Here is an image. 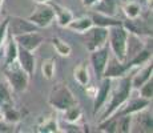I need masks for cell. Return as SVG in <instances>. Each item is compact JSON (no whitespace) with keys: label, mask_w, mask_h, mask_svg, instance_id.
Here are the masks:
<instances>
[{"label":"cell","mask_w":153,"mask_h":133,"mask_svg":"<svg viewBox=\"0 0 153 133\" xmlns=\"http://www.w3.org/2000/svg\"><path fill=\"white\" fill-rule=\"evenodd\" d=\"M7 25H8V17L5 20H3V23L0 24V45H1L3 40H4L5 33H7Z\"/></svg>","instance_id":"35"},{"label":"cell","mask_w":153,"mask_h":133,"mask_svg":"<svg viewBox=\"0 0 153 133\" xmlns=\"http://www.w3.org/2000/svg\"><path fill=\"white\" fill-rule=\"evenodd\" d=\"M13 39L19 47H23V48L28 49V51H31V52L39 48V47L42 45V43L44 41V37L40 33H37V31L27 32V33H23V35H17V36H15Z\"/></svg>","instance_id":"9"},{"label":"cell","mask_w":153,"mask_h":133,"mask_svg":"<svg viewBox=\"0 0 153 133\" xmlns=\"http://www.w3.org/2000/svg\"><path fill=\"white\" fill-rule=\"evenodd\" d=\"M131 91H132V82H131V79L129 77H125L120 81V85L113 93H112V100H111V104H109V108L104 112L102 114V120L108 119L111 117L120 106L124 105V103L129 99V94H131Z\"/></svg>","instance_id":"3"},{"label":"cell","mask_w":153,"mask_h":133,"mask_svg":"<svg viewBox=\"0 0 153 133\" xmlns=\"http://www.w3.org/2000/svg\"><path fill=\"white\" fill-rule=\"evenodd\" d=\"M51 7H52V10H53L56 19H57V23L61 27H67L68 23L73 19V15L68 8L63 7V5H60V4H51Z\"/></svg>","instance_id":"19"},{"label":"cell","mask_w":153,"mask_h":133,"mask_svg":"<svg viewBox=\"0 0 153 133\" xmlns=\"http://www.w3.org/2000/svg\"><path fill=\"white\" fill-rule=\"evenodd\" d=\"M124 12L125 15L128 16V19H136V17L140 16V12H141V8L137 3H128V4L124 5Z\"/></svg>","instance_id":"29"},{"label":"cell","mask_w":153,"mask_h":133,"mask_svg":"<svg viewBox=\"0 0 153 133\" xmlns=\"http://www.w3.org/2000/svg\"><path fill=\"white\" fill-rule=\"evenodd\" d=\"M55 19V13L52 10L51 4H45L43 3V5L36 8L33 13L28 17L29 22H32L37 28H44V27H48L52 23V20Z\"/></svg>","instance_id":"5"},{"label":"cell","mask_w":153,"mask_h":133,"mask_svg":"<svg viewBox=\"0 0 153 133\" xmlns=\"http://www.w3.org/2000/svg\"><path fill=\"white\" fill-rule=\"evenodd\" d=\"M151 100L144 99V97H137V99H132V100H126L124 103L125 106L121 112H119L117 116L120 114H132V113H137V112H141L149 105Z\"/></svg>","instance_id":"14"},{"label":"cell","mask_w":153,"mask_h":133,"mask_svg":"<svg viewBox=\"0 0 153 133\" xmlns=\"http://www.w3.org/2000/svg\"><path fill=\"white\" fill-rule=\"evenodd\" d=\"M132 128V117L131 114H120L116 117V132L126 133Z\"/></svg>","instance_id":"22"},{"label":"cell","mask_w":153,"mask_h":133,"mask_svg":"<svg viewBox=\"0 0 153 133\" xmlns=\"http://www.w3.org/2000/svg\"><path fill=\"white\" fill-rule=\"evenodd\" d=\"M129 69L128 63H121L117 57L112 56L109 59L108 57L107 61V65H105L104 73H102V77H108V79H117L120 76H123L126 71Z\"/></svg>","instance_id":"10"},{"label":"cell","mask_w":153,"mask_h":133,"mask_svg":"<svg viewBox=\"0 0 153 133\" xmlns=\"http://www.w3.org/2000/svg\"><path fill=\"white\" fill-rule=\"evenodd\" d=\"M152 56V52L149 51V49H141V51L137 53L136 56H134L132 60H129V61H126L128 63V65L129 68L131 67H134V65H140V64H144V63H146V61L149 60V57Z\"/></svg>","instance_id":"26"},{"label":"cell","mask_w":153,"mask_h":133,"mask_svg":"<svg viewBox=\"0 0 153 133\" xmlns=\"http://www.w3.org/2000/svg\"><path fill=\"white\" fill-rule=\"evenodd\" d=\"M109 45L113 51V56L117 57L121 63H126V37L128 31L121 25L108 28Z\"/></svg>","instance_id":"2"},{"label":"cell","mask_w":153,"mask_h":133,"mask_svg":"<svg viewBox=\"0 0 153 133\" xmlns=\"http://www.w3.org/2000/svg\"><path fill=\"white\" fill-rule=\"evenodd\" d=\"M91 19L93 22V25H99V27H104V28H111V27H116V25H121L123 22L113 17L108 16V15H102V13H92Z\"/></svg>","instance_id":"20"},{"label":"cell","mask_w":153,"mask_h":133,"mask_svg":"<svg viewBox=\"0 0 153 133\" xmlns=\"http://www.w3.org/2000/svg\"><path fill=\"white\" fill-rule=\"evenodd\" d=\"M139 91L141 93V97L151 100L152 99V94H153V80H152V77L149 79L148 81L144 82V84L139 88Z\"/></svg>","instance_id":"30"},{"label":"cell","mask_w":153,"mask_h":133,"mask_svg":"<svg viewBox=\"0 0 153 133\" xmlns=\"http://www.w3.org/2000/svg\"><path fill=\"white\" fill-rule=\"evenodd\" d=\"M107 39H108V28H104V27L92 25L89 29H87L84 32L85 47L91 52L107 44Z\"/></svg>","instance_id":"4"},{"label":"cell","mask_w":153,"mask_h":133,"mask_svg":"<svg viewBox=\"0 0 153 133\" xmlns=\"http://www.w3.org/2000/svg\"><path fill=\"white\" fill-rule=\"evenodd\" d=\"M16 59L19 60L20 68H22L23 71H25L29 76L35 72V57L31 51L17 45V57Z\"/></svg>","instance_id":"13"},{"label":"cell","mask_w":153,"mask_h":133,"mask_svg":"<svg viewBox=\"0 0 153 133\" xmlns=\"http://www.w3.org/2000/svg\"><path fill=\"white\" fill-rule=\"evenodd\" d=\"M92 25H93V22L91 19V16H81V17H77V19L71 20L68 25H67V28L71 29V31L79 32V33H84Z\"/></svg>","instance_id":"17"},{"label":"cell","mask_w":153,"mask_h":133,"mask_svg":"<svg viewBox=\"0 0 153 133\" xmlns=\"http://www.w3.org/2000/svg\"><path fill=\"white\" fill-rule=\"evenodd\" d=\"M36 1H37V3H40V4H43V3H47L48 0H36Z\"/></svg>","instance_id":"37"},{"label":"cell","mask_w":153,"mask_h":133,"mask_svg":"<svg viewBox=\"0 0 153 133\" xmlns=\"http://www.w3.org/2000/svg\"><path fill=\"white\" fill-rule=\"evenodd\" d=\"M52 45L60 56H69L71 52H72V48H71L69 44L63 39H60V37H53L52 39Z\"/></svg>","instance_id":"23"},{"label":"cell","mask_w":153,"mask_h":133,"mask_svg":"<svg viewBox=\"0 0 153 133\" xmlns=\"http://www.w3.org/2000/svg\"><path fill=\"white\" fill-rule=\"evenodd\" d=\"M80 119H81V109L77 106V104L64 111V120H67L69 124H75Z\"/></svg>","instance_id":"27"},{"label":"cell","mask_w":153,"mask_h":133,"mask_svg":"<svg viewBox=\"0 0 153 133\" xmlns=\"http://www.w3.org/2000/svg\"><path fill=\"white\" fill-rule=\"evenodd\" d=\"M42 72L44 79L47 80H52L55 75V60L53 59H45L42 64Z\"/></svg>","instance_id":"28"},{"label":"cell","mask_w":153,"mask_h":133,"mask_svg":"<svg viewBox=\"0 0 153 133\" xmlns=\"http://www.w3.org/2000/svg\"><path fill=\"white\" fill-rule=\"evenodd\" d=\"M37 27L28 19H23L20 16H12L8 17V25H7V32L12 35V37L17 36V35H23L27 32H33L37 31Z\"/></svg>","instance_id":"6"},{"label":"cell","mask_w":153,"mask_h":133,"mask_svg":"<svg viewBox=\"0 0 153 133\" xmlns=\"http://www.w3.org/2000/svg\"><path fill=\"white\" fill-rule=\"evenodd\" d=\"M1 1H3V0H0V5H1Z\"/></svg>","instance_id":"39"},{"label":"cell","mask_w":153,"mask_h":133,"mask_svg":"<svg viewBox=\"0 0 153 133\" xmlns=\"http://www.w3.org/2000/svg\"><path fill=\"white\" fill-rule=\"evenodd\" d=\"M139 114H136L134 119H132V124L136 128H139V132H152V114L151 113H145L141 111L137 112Z\"/></svg>","instance_id":"16"},{"label":"cell","mask_w":153,"mask_h":133,"mask_svg":"<svg viewBox=\"0 0 153 133\" xmlns=\"http://www.w3.org/2000/svg\"><path fill=\"white\" fill-rule=\"evenodd\" d=\"M4 113V117H5V120H8V121H11V123H17V121L20 120V114H19V112L17 111H15V109H7L5 112H3Z\"/></svg>","instance_id":"33"},{"label":"cell","mask_w":153,"mask_h":133,"mask_svg":"<svg viewBox=\"0 0 153 133\" xmlns=\"http://www.w3.org/2000/svg\"><path fill=\"white\" fill-rule=\"evenodd\" d=\"M143 49V41L140 36L136 33L128 32V37H126V61L132 60L134 56Z\"/></svg>","instance_id":"15"},{"label":"cell","mask_w":153,"mask_h":133,"mask_svg":"<svg viewBox=\"0 0 153 133\" xmlns=\"http://www.w3.org/2000/svg\"><path fill=\"white\" fill-rule=\"evenodd\" d=\"M112 88V79L104 77V80L100 84V88L97 91V93L95 94V101H93V114H96L97 112L101 109V106L105 104V101L108 100Z\"/></svg>","instance_id":"11"},{"label":"cell","mask_w":153,"mask_h":133,"mask_svg":"<svg viewBox=\"0 0 153 133\" xmlns=\"http://www.w3.org/2000/svg\"><path fill=\"white\" fill-rule=\"evenodd\" d=\"M57 123L51 119V120H45L43 125L39 126V132H57Z\"/></svg>","instance_id":"32"},{"label":"cell","mask_w":153,"mask_h":133,"mask_svg":"<svg viewBox=\"0 0 153 133\" xmlns=\"http://www.w3.org/2000/svg\"><path fill=\"white\" fill-rule=\"evenodd\" d=\"M152 69H153L152 64H148L146 67L141 68L139 72H137L136 75L133 76V79H131L132 88H134V89H139V88L144 84V82L148 81V80L152 77Z\"/></svg>","instance_id":"18"},{"label":"cell","mask_w":153,"mask_h":133,"mask_svg":"<svg viewBox=\"0 0 153 133\" xmlns=\"http://www.w3.org/2000/svg\"><path fill=\"white\" fill-rule=\"evenodd\" d=\"M1 56H3V52H1V51H0V57H1Z\"/></svg>","instance_id":"38"},{"label":"cell","mask_w":153,"mask_h":133,"mask_svg":"<svg viewBox=\"0 0 153 133\" xmlns=\"http://www.w3.org/2000/svg\"><path fill=\"white\" fill-rule=\"evenodd\" d=\"M97 1L99 0H83V4L87 5V7H92V5H95Z\"/></svg>","instance_id":"36"},{"label":"cell","mask_w":153,"mask_h":133,"mask_svg":"<svg viewBox=\"0 0 153 133\" xmlns=\"http://www.w3.org/2000/svg\"><path fill=\"white\" fill-rule=\"evenodd\" d=\"M5 65H10L12 64L17 57V43L15 41V39L10 40V43L7 44V49H5Z\"/></svg>","instance_id":"25"},{"label":"cell","mask_w":153,"mask_h":133,"mask_svg":"<svg viewBox=\"0 0 153 133\" xmlns=\"http://www.w3.org/2000/svg\"><path fill=\"white\" fill-rule=\"evenodd\" d=\"M48 103L52 108L64 112L65 109L77 104V100L65 82H56L49 92Z\"/></svg>","instance_id":"1"},{"label":"cell","mask_w":153,"mask_h":133,"mask_svg":"<svg viewBox=\"0 0 153 133\" xmlns=\"http://www.w3.org/2000/svg\"><path fill=\"white\" fill-rule=\"evenodd\" d=\"M73 77L81 85V87H87L89 82V73H88V68L85 64H79L73 68Z\"/></svg>","instance_id":"21"},{"label":"cell","mask_w":153,"mask_h":133,"mask_svg":"<svg viewBox=\"0 0 153 133\" xmlns=\"http://www.w3.org/2000/svg\"><path fill=\"white\" fill-rule=\"evenodd\" d=\"M0 103H11L10 91L3 84H0Z\"/></svg>","instance_id":"34"},{"label":"cell","mask_w":153,"mask_h":133,"mask_svg":"<svg viewBox=\"0 0 153 133\" xmlns=\"http://www.w3.org/2000/svg\"><path fill=\"white\" fill-rule=\"evenodd\" d=\"M151 24L146 22H143V20H139L136 17V19H128L126 22L123 23V27L128 32H132V33H136L140 36V35H152Z\"/></svg>","instance_id":"12"},{"label":"cell","mask_w":153,"mask_h":133,"mask_svg":"<svg viewBox=\"0 0 153 133\" xmlns=\"http://www.w3.org/2000/svg\"><path fill=\"white\" fill-rule=\"evenodd\" d=\"M108 57H109V47L107 44L102 45L101 48L92 51L91 53V64H92L97 79H102V73H104L105 65H107Z\"/></svg>","instance_id":"8"},{"label":"cell","mask_w":153,"mask_h":133,"mask_svg":"<svg viewBox=\"0 0 153 133\" xmlns=\"http://www.w3.org/2000/svg\"><path fill=\"white\" fill-rule=\"evenodd\" d=\"M96 11L102 15H108V16H112L114 12V0H99L96 3Z\"/></svg>","instance_id":"24"},{"label":"cell","mask_w":153,"mask_h":133,"mask_svg":"<svg viewBox=\"0 0 153 133\" xmlns=\"http://www.w3.org/2000/svg\"><path fill=\"white\" fill-rule=\"evenodd\" d=\"M99 129L102 132H116V117H113V119L108 117V119L102 120Z\"/></svg>","instance_id":"31"},{"label":"cell","mask_w":153,"mask_h":133,"mask_svg":"<svg viewBox=\"0 0 153 133\" xmlns=\"http://www.w3.org/2000/svg\"><path fill=\"white\" fill-rule=\"evenodd\" d=\"M7 80L10 82V85L13 88L16 92H23L27 89L28 87V81H29V75L25 71H23L20 65L17 68H11L10 71L5 72Z\"/></svg>","instance_id":"7"}]
</instances>
